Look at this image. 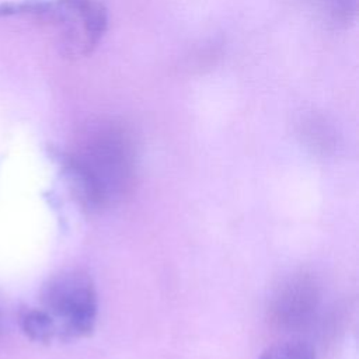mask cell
<instances>
[{"label": "cell", "instance_id": "cell-6", "mask_svg": "<svg viewBox=\"0 0 359 359\" xmlns=\"http://www.w3.org/2000/svg\"><path fill=\"white\" fill-rule=\"evenodd\" d=\"M328 17L338 24H348L356 15L358 0H320Z\"/></svg>", "mask_w": 359, "mask_h": 359}, {"label": "cell", "instance_id": "cell-2", "mask_svg": "<svg viewBox=\"0 0 359 359\" xmlns=\"http://www.w3.org/2000/svg\"><path fill=\"white\" fill-rule=\"evenodd\" d=\"M41 309L50 317L56 339L84 338L95 327L98 302L94 283L80 269L50 276L41 290Z\"/></svg>", "mask_w": 359, "mask_h": 359}, {"label": "cell", "instance_id": "cell-4", "mask_svg": "<svg viewBox=\"0 0 359 359\" xmlns=\"http://www.w3.org/2000/svg\"><path fill=\"white\" fill-rule=\"evenodd\" d=\"M18 323L22 332L32 341L48 344L56 339L55 325L41 307H28L20 311Z\"/></svg>", "mask_w": 359, "mask_h": 359}, {"label": "cell", "instance_id": "cell-3", "mask_svg": "<svg viewBox=\"0 0 359 359\" xmlns=\"http://www.w3.org/2000/svg\"><path fill=\"white\" fill-rule=\"evenodd\" d=\"M32 18L50 25L67 57L90 55L108 29V10L101 0H38Z\"/></svg>", "mask_w": 359, "mask_h": 359}, {"label": "cell", "instance_id": "cell-5", "mask_svg": "<svg viewBox=\"0 0 359 359\" xmlns=\"http://www.w3.org/2000/svg\"><path fill=\"white\" fill-rule=\"evenodd\" d=\"M258 359H316L314 351L303 341H283L268 346Z\"/></svg>", "mask_w": 359, "mask_h": 359}, {"label": "cell", "instance_id": "cell-1", "mask_svg": "<svg viewBox=\"0 0 359 359\" xmlns=\"http://www.w3.org/2000/svg\"><path fill=\"white\" fill-rule=\"evenodd\" d=\"M62 165L80 201L100 208L123 191L130 170L129 147L116 130H101L79 151L63 154Z\"/></svg>", "mask_w": 359, "mask_h": 359}]
</instances>
